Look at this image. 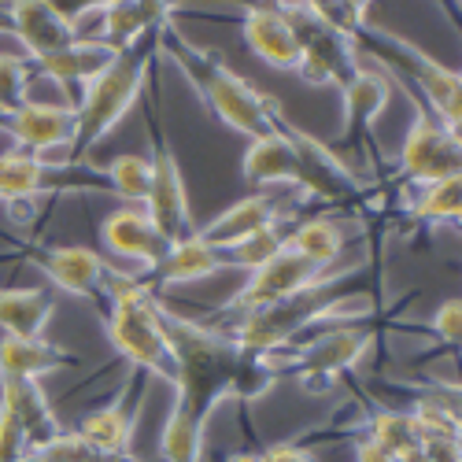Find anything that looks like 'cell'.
<instances>
[{
	"label": "cell",
	"instance_id": "cell-17",
	"mask_svg": "<svg viewBox=\"0 0 462 462\" xmlns=\"http://www.w3.org/2000/svg\"><path fill=\"white\" fill-rule=\"evenodd\" d=\"M245 42L255 60L274 70H296V33L278 5L245 8Z\"/></svg>",
	"mask_w": 462,
	"mask_h": 462
},
{
	"label": "cell",
	"instance_id": "cell-6",
	"mask_svg": "<svg viewBox=\"0 0 462 462\" xmlns=\"http://www.w3.org/2000/svg\"><path fill=\"white\" fill-rule=\"evenodd\" d=\"M296 33V74L307 86H344L356 79L359 70V52H356V37L333 30L322 23L311 5H278Z\"/></svg>",
	"mask_w": 462,
	"mask_h": 462
},
{
	"label": "cell",
	"instance_id": "cell-37",
	"mask_svg": "<svg viewBox=\"0 0 462 462\" xmlns=\"http://www.w3.org/2000/svg\"><path fill=\"white\" fill-rule=\"evenodd\" d=\"M418 451L430 462H458V437L451 433H426L418 440Z\"/></svg>",
	"mask_w": 462,
	"mask_h": 462
},
{
	"label": "cell",
	"instance_id": "cell-9",
	"mask_svg": "<svg viewBox=\"0 0 462 462\" xmlns=\"http://www.w3.org/2000/svg\"><path fill=\"white\" fill-rule=\"evenodd\" d=\"M326 278V271H319L315 263H307L303 255H296L292 248H282L274 259H266L263 266L248 274V282L237 289V296L222 307V315H252V311H263L271 303H282L303 289H311Z\"/></svg>",
	"mask_w": 462,
	"mask_h": 462
},
{
	"label": "cell",
	"instance_id": "cell-26",
	"mask_svg": "<svg viewBox=\"0 0 462 462\" xmlns=\"http://www.w3.org/2000/svg\"><path fill=\"white\" fill-rule=\"evenodd\" d=\"M340 97H344V123H348V130L352 134H366L370 123L384 107H389L393 86H389V79H384L381 70L359 67L356 79L340 86Z\"/></svg>",
	"mask_w": 462,
	"mask_h": 462
},
{
	"label": "cell",
	"instance_id": "cell-39",
	"mask_svg": "<svg viewBox=\"0 0 462 462\" xmlns=\"http://www.w3.org/2000/svg\"><path fill=\"white\" fill-rule=\"evenodd\" d=\"M356 462H396L384 448H377L374 440H359L356 444Z\"/></svg>",
	"mask_w": 462,
	"mask_h": 462
},
{
	"label": "cell",
	"instance_id": "cell-42",
	"mask_svg": "<svg viewBox=\"0 0 462 462\" xmlns=\"http://www.w3.org/2000/svg\"><path fill=\"white\" fill-rule=\"evenodd\" d=\"M396 462H430V458L421 455V451H411V455H403V458H396Z\"/></svg>",
	"mask_w": 462,
	"mask_h": 462
},
{
	"label": "cell",
	"instance_id": "cell-4",
	"mask_svg": "<svg viewBox=\"0 0 462 462\" xmlns=\"http://www.w3.org/2000/svg\"><path fill=\"white\" fill-rule=\"evenodd\" d=\"M356 271H359V266H352V271H326V278H322L319 285L303 289V292H296V296H289V300H282V303L263 307V311L241 315L234 326L226 329V337L234 340L237 348L255 352V356H274V352H282L285 344H289L296 333H303L307 326H315V322H322V319L344 311L348 303L366 300V296H352V300H348V296H337V292H333L344 278L356 274Z\"/></svg>",
	"mask_w": 462,
	"mask_h": 462
},
{
	"label": "cell",
	"instance_id": "cell-34",
	"mask_svg": "<svg viewBox=\"0 0 462 462\" xmlns=\"http://www.w3.org/2000/svg\"><path fill=\"white\" fill-rule=\"evenodd\" d=\"M37 451L45 455V462H134V458H115V455H104V451H97L93 444L79 440L74 433H56L52 440L37 444Z\"/></svg>",
	"mask_w": 462,
	"mask_h": 462
},
{
	"label": "cell",
	"instance_id": "cell-11",
	"mask_svg": "<svg viewBox=\"0 0 462 462\" xmlns=\"http://www.w3.org/2000/svg\"><path fill=\"white\" fill-rule=\"evenodd\" d=\"M307 144H311V137L296 130L289 119L274 134L248 141L245 160H241L245 181L248 185H292L307 192Z\"/></svg>",
	"mask_w": 462,
	"mask_h": 462
},
{
	"label": "cell",
	"instance_id": "cell-27",
	"mask_svg": "<svg viewBox=\"0 0 462 462\" xmlns=\"http://www.w3.org/2000/svg\"><path fill=\"white\" fill-rule=\"evenodd\" d=\"M49 174L52 163L42 156H30V152L8 148L0 156V200L5 204H30L33 197H42L49 189Z\"/></svg>",
	"mask_w": 462,
	"mask_h": 462
},
{
	"label": "cell",
	"instance_id": "cell-7",
	"mask_svg": "<svg viewBox=\"0 0 462 462\" xmlns=\"http://www.w3.org/2000/svg\"><path fill=\"white\" fill-rule=\"evenodd\" d=\"M411 107H414V123L400 148V174L414 185L458 178V134H451L418 97H411Z\"/></svg>",
	"mask_w": 462,
	"mask_h": 462
},
{
	"label": "cell",
	"instance_id": "cell-14",
	"mask_svg": "<svg viewBox=\"0 0 462 462\" xmlns=\"http://www.w3.org/2000/svg\"><path fill=\"white\" fill-rule=\"evenodd\" d=\"M5 130L19 144V152L42 156L45 152H70L74 141V104H37L26 100L15 115L5 119Z\"/></svg>",
	"mask_w": 462,
	"mask_h": 462
},
{
	"label": "cell",
	"instance_id": "cell-40",
	"mask_svg": "<svg viewBox=\"0 0 462 462\" xmlns=\"http://www.w3.org/2000/svg\"><path fill=\"white\" fill-rule=\"evenodd\" d=\"M226 462H259V455L255 451H241V455H229Z\"/></svg>",
	"mask_w": 462,
	"mask_h": 462
},
{
	"label": "cell",
	"instance_id": "cell-20",
	"mask_svg": "<svg viewBox=\"0 0 462 462\" xmlns=\"http://www.w3.org/2000/svg\"><path fill=\"white\" fill-rule=\"evenodd\" d=\"M282 211H278V200L271 197V192H255V197H245L237 200L234 208H226L218 218H211L204 229H197V234L215 245L218 252H226L229 245H237L245 237H252L255 229H263L266 222H278Z\"/></svg>",
	"mask_w": 462,
	"mask_h": 462
},
{
	"label": "cell",
	"instance_id": "cell-15",
	"mask_svg": "<svg viewBox=\"0 0 462 462\" xmlns=\"http://www.w3.org/2000/svg\"><path fill=\"white\" fill-rule=\"evenodd\" d=\"M100 245L115 255H123L130 263H141L144 271H156L163 263V255L171 252V245L163 241V234L144 215V208H119L100 222Z\"/></svg>",
	"mask_w": 462,
	"mask_h": 462
},
{
	"label": "cell",
	"instance_id": "cell-13",
	"mask_svg": "<svg viewBox=\"0 0 462 462\" xmlns=\"http://www.w3.org/2000/svg\"><path fill=\"white\" fill-rule=\"evenodd\" d=\"M42 274L60 285L70 296H82L97 307H107V300L115 296L123 282V271L107 266L93 248H79V245H67V248H52L42 255Z\"/></svg>",
	"mask_w": 462,
	"mask_h": 462
},
{
	"label": "cell",
	"instance_id": "cell-33",
	"mask_svg": "<svg viewBox=\"0 0 462 462\" xmlns=\"http://www.w3.org/2000/svg\"><path fill=\"white\" fill-rule=\"evenodd\" d=\"M30 79H33V67L26 56L0 52V115H5V119L26 104Z\"/></svg>",
	"mask_w": 462,
	"mask_h": 462
},
{
	"label": "cell",
	"instance_id": "cell-21",
	"mask_svg": "<svg viewBox=\"0 0 462 462\" xmlns=\"http://www.w3.org/2000/svg\"><path fill=\"white\" fill-rule=\"evenodd\" d=\"M111 60H115V52L104 42H97V37H79L70 49L56 52L42 63H30V67H33V74H45V79H52L60 86H82L86 89Z\"/></svg>",
	"mask_w": 462,
	"mask_h": 462
},
{
	"label": "cell",
	"instance_id": "cell-3",
	"mask_svg": "<svg viewBox=\"0 0 462 462\" xmlns=\"http://www.w3.org/2000/svg\"><path fill=\"white\" fill-rule=\"evenodd\" d=\"M152 42L134 45L115 52V60L97 74V79L82 89V100L74 104V141H70V160H82L89 152L123 123V115L134 107V100L141 97L144 74L152 63Z\"/></svg>",
	"mask_w": 462,
	"mask_h": 462
},
{
	"label": "cell",
	"instance_id": "cell-1",
	"mask_svg": "<svg viewBox=\"0 0 462 462\" xmlns=\"http://www.w3.org/2000/svg\"><path fill=\"white\" fill-rule=\"evenodd\" d=\"M160 319L174 352V407L167 414V426L160 433V451L167 462H200L204 430L208 418L226 400H259L271 384L289 370L285 359L274 356H255L237 348L226 337V329L204 326L200 319H189L174 311L171 303L156 296Z\"/></svg>",
	"mask_w": 462,
	"mask_h": 462
},
{
	"label": "cell",
	"instance_id": "cell-24",
	"mask_svg": "<svg viewBox=\"0 0 462 462\" xmlns=\"http://www.w3.org/2000/svg\"><path fill=\"white\" fill-rule=\"evenodd\" d=\"M56 303L45 289H0V329L5 337L37 340L45 337Z\"/></svg>",
	"mask_w": 462,
	"mask_h": 462
},
{
	"label": "cell",
	"instance_id": "cell-25",
	"mask_svg": "<svg viewBox=\"0 0 462 462\" xmlns=\"http://www.w3.org/2000/svg\"><path fill=\"white\" fill-rule=\"evenodd\" d=\"M134 430H137V411H130L123 400H115L93 414H86L79 421V430H70L79 440L93 444L104 455L115 458H130V444H134Z\"/></svg>",
	"mask_w": 462,
	"mask_h": 462
},
{
	"label": "cell",
	"instance_id": "cell-18",
	"mask_svg": "<svg viewBox=\"0 0 462 462\" xmlns=\"http://www.w3.org/2000/svg\"><path fill=\"white\" fill-rule=\"evenodd\" d=\"M0 407H5L26 437L30 448L52 440L60 430L56 421V411L49 403V396L42 393V384L37 381H19V377H0Z\"/></svg>",
	"mask_w": 462,
	"mask_h": 462
},
{
	"label": "cell",
	"instance_id": "cell-32",
	"mask_svg": "<svg viewBox=\"0 0 462 462\" xmlns=\"http://www.w3.org/2000/svg\"><path fill=\"white\" fill-rule=\"evenodd\" d=\"M107 181H111V189L119 192L123 200L144 208L148 181H152V163H148V156H134V152H130V156L111 160V167H107Z\"/></svg>",
	"mask_w": 462,
	"mask_h": 462
},
{
	"label": "cell",
	"instance_id": "cell-31",
	"mask_svg": "<svg viewBox=\"0 0 462 462\" xmlns=\"http://www.w3.org/2000/svg\"><path fill=\"white\" fill-rule=\"evenodd\" d=\"M458 178H444L433 185H418V200L411 208V215L426 226H444V222H458Z\"/></svg>",
	"mask_w": 462,
	"mask_h": 462
},
{
	"label": "cell",
	"instance_id": "cell-16",
	"mask_svg": "<svg viewBox=\"0 0 462 462\" xmlns=\"http://www.w3.org/2000/svg\"><path fill=\"white\" fill-rule=\"evenodd\" d=\"M8 15H12V33L23 42L30 63H42V60L70 49L82 37L70 23H63L56 15L52 0H19V5L8 8Z\"/></svg>",
	"mask_w": 462,
	"mask_h": 462
},
{
	"label": "cell",
	"instance_id": "cell-29",
	"mask_svg": "<svg viewBox=\"0 0 462 462\" xmlns=\"http://www.w3.org/2000/svg\"><path fill=\"white\" fill-rule=\"evenodd\" d=\"M366 440H374L377 448H384L393 458H403V455L418 451L421 433H418L414 418L407 411H377L366 421Z\"/></svg>",
	"mask_w": 462,
	"mask_h": 462
},
{
	"label": "cell",
	"instance_id": "cell-10",
	"mask_svg": "<svg viewBox=\"0 0 462 462\" xmlns=\"http://www.w3.org/2000/svg\"><path fill=\"white\" fill-rule=\"evenodd\" d=\"M152 181H148V197H144V215L156 222V229L163 234L167 245H178L185 237L197 234V226H192V215H189V192H185V181H181V167L174 160L171 144L163 141L160 130H152Z\"/></svg>",
	"mask_w": 462,
	"mask_h": 462
},
{
	"label": "cell",
	"instance_id": "cell-8",
	"mask_svg": "<svg viewBox=\"0 0 462 462\" xmlns=\"http://www.w3.org/2000/svg\"><path fill=\"white\" fill-rule=\"evenodd\" d=\"M374 329L370 326H337V329H329L326 337H319V340H311L307 348H300L289 363H292V370H296V381L303 384L307 393H322V389H329V384L340 377V374H348V370H356L366 356H370V348H374Z\"/></svg>",
	"mask_w": 462,
	"mask_h": 462
},
{
	"label": "cell",
	"instance_id": "cell-22",
	"mask_svg": "<svg viewBox=\"0 0 462 462\" xmlns=\"http://www.w3.org/2000/svg\"><path fill=\"white\" fill-rule=\"evenodd\" d=\"M226 266V252H218L215 245H208L200 234H192L178 245H171V252L163 255V263L156 266V282L160 285H185V282H200V278H215Z\"/></svg>",
	"mask_w": 462,
	"mask_h": 462
},
{
	"label": "cell",
	"instance_id": "cell-41",
	"mask_svg": "<svg viewBox=\"0 0 462 462\" xmlns=\"http://www.w3.org/2000/svg\"><path fill=\"white\" fill-rule=\"evenodd\" d=\"M23 462H45V455H42V451H37V448H30V451L23 455Z\"/></svg>",
	"mask_w": 462,
	"mask_h": 462
},
{
	"label": "cell",
	"instance_id": "cell-2",
	"mask_svg": "<svg viewBox=\"0 0 462 462\" xmlns=\"http://www.w3.org/2000/svg\"><path fill=\"white\" fill-rule=\"evenodd\" d=\"M156 45L178 63V70L185 74V79L197 86V93L204 97V104L218 115V119L237 130V134H248L252 141L263 137V134H274L285 115H282V104L271 97L255 89L252 82H245L237 70H229L226 60L211 49H200L192 45L189 37L181 30H174L171 23L160 26V37Z\"/></svg>",
	"mask_w": 462,
	"mask_h": 462
},
{
	"label": "cell",
	"instance_id": "cell-19",
	"mask_svg": "<svg viewBox=\"0 0 462 462\" xmlns=\"http://www.w3.org/2000/svg\"><path fill=\"white\" fill-rule=\"evenodd\" d=\"M171 23V5H100V33L97 42H104L111 52L134 49L148 42V33H160V26Z\"/></svg>",
	"mask_w": 462,
	"mask_h": 462
},
{
	"label": "cell",
	"instance_id": "cell-30",
	"mask_svg": "<svg viewBox=\"0 0 462 462\" xmlns=\"http://www.w3.org/2000/svg\"><path fill=\"white\" fill-rule=\"evenodd\" d=\"M285 229H282V218L278 222H266L263 229H255L252 237L237 241L226 248V266H234V271H255V266H263L266 259H274L282 248H285Z\"/></svg>",
	"mask_w": 462,
	"mask_h": 462
},
{
	"label": "cell",
	"instance_id": "cell-35",
	"mask_svg": "<svg viewBox=\"0 0 462 462\" xmlns=\"http://www.w3.org/2000/svg\"><path fill=\"white\" fill-rule=\"evenodd\" d=\"M26 451H30V444L19 430V421L0 407V462H23Z\"/></svg>",
	"mask_w": 462,
	"mask_h": 462
},
{
	"label": "cell",
	"instance_id": "cell-28",
	"mask_svg": "<svg viewBox=\"0 0 462 462\" xmlns=\"http://www.w3.org/2000/svg\"><path fill=\"white\" fill-rule=\"evenodd\" d=\"M285 248H292L307 263H315L319 271H329V266L344 255V234L333 218H307L296 229H289Z\"/></svg>",
	"mask_w": 462,
	"mask_h": 462
},
{
	"label": "cell",
	"instance_id": "cell-23",
	"mask_svg": "<svg viewBox=\"0 0 462 462\" xmlns=\"http://www.w3.org/2000/svg\"><path fill=\"white\" fill-rule=\"evenodd\" d=\"M74 363L70 352L56 348L45 337L37 340H19V337H0V377H19V381H37L45 374L67 370Z\"/></svg>",
	"mask_w": 462,
	"mask_h": 462
},
{
	"label": "cell",
	"instance_id": "cell-12",
	"mask_svg": "<svg viewBox=\"0 0 462 462\" xmlns=\"http://www.w3.org/2000/svg\"><path fill=\"white\" fill-rule=\"evenodd\" d=\"M381 37H384V45H389V52H393L389 67H403L411 79L418 82V89L426 93L430 111L437 115V119L451 134H458V123H462V82H458V70L437 63L433 56H426L421 49L407 45L403 37H396V33H381Z\"/></svg>",
	"mask_w": 462,
	"mask_h": 462
},
{
	"label": "cell",
	"instance_id": "cell-36",
	"mask_svg": "<svg viewBox=\"0 0 462 462\" xmlns=\"http://www.w3.org/2000/svg\"><path fill=\"white\" fill-rule=\"evenodd\" d=\"M458 322H462L458 300H444L437 311H433V319H430V329H433L444 344H458Z\"/></svg>",
	"mask_w": 462,
	"mask_h": 462
},
{
	"label": "cell",
	"instance_id": "cell-38",
	"mask_svg": "<svg viewBox=\"0 0 462 462\" xmlns=\"http://www.w3.org/2000/svg\"><path fill=\"white\" fill-rule=\"evenodd\" d=\"M259 462H319L311 448H300V444H274L259 455Z\"/></svg>",
	"mask_w": 462,
	"mask_h": 462
},
{
	"label": "cell",
	"instance_id": "cell-5",
	"mask_svg": "<svg viewBox=\"0 0 462 462\" xmlns=\"http://www.w3.org/2000/svg\"><path fill=\"white\" fill-rule=\"evenodd\" d=\"M104 329H107L111 348L126 363L174 384L178 366H174V352H171V340H167V329L160 319L156 296H152L137 278L123 274L119 289H115V296L107 300Z\"/></svg>",
	"mask_w": 462,
	"mask_h": 462
}]
</instances>
